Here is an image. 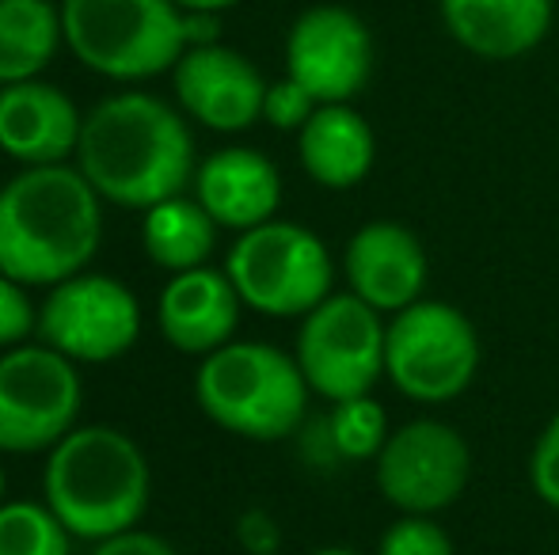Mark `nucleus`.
Wrapping results in <instances>:
<instances>
[{
	"instance_id": "obj_7",
	"label": "nucleus",
	"mask_w": 559,
	"mask_h": 555,
	"mask_svg": "<svg viewBox=\"0 0 559 555\" xmlns=\"http://www.w3.org/2000/svg\"><path fill=\"white\" fill-rule=\"evenodd\" d=\"M479 335L449 301H415L389 319L384 377L415 403H449L476 381Z\"/></svg>"
},
{
	"instance_id": "obj_24",
	"label": "nucleus",
	"mask_w": 559,
	"mask_h": 555,
	"mask_svg": "<svg viewBox=\"0 0 559 555\" xmlns=\"http://www.w3.org/2000/svg\"><path fill=\"white\" fill-rule=\"evenodd\" d=\"M377 555H453V541L427 514H404L384 529Z\"/></svg>"
},
{
	"instance_id": "obj_31",
	"label": "nucleus",
	"mask_w": 559,
	"mask_h": 555,
	"mask_svg": "<svg viewBox=\"0 0 559 555\" xmlns=\"http://www.w3.org/2000/svg\"><path fill=\"white\" fill-rule=\"evenodd\" d=\"M4 491H8V480H4V468H0V506L8 503V498H4Z\"/></svg>"
},
{
	"instance_id": "obj_20",
	"label": "nucleus",
	"mask_w": 559,
	"mask_h": 555,
	"mask_svg": "<svg viewBox=\"0 0 559 555\" xmlns=\"http://www.w3.org/2000/svg\"><path fill=\"white\" fill-rule=\"evenodd\" d=\"M141 244L145 255L156 267L171 270H194L206 267L210 252L217 244V221L206 214L199 198H164L145 209V225H141Z\"/></svg>"
},
{
	"instance_id": "obj_12",
	"label": "nucleus",
	"mask_w": 559,
	"mask_h": 555,
	"mask_svg": "<svg viewBox=\"0 0 559 555\" xmlns=\"http://www.w3.org/2000/svg\"><path fill=\"white\" fill-rule=\"evenodd\" d=\"M373 73V35L343 4L305 8L286 35V76L317 104H350Z\"/></svg>"
},
{
	"instance_id": "obj_30",
	"label": "nucleus",
	"mask_w": 559,
	"mask_h": 555,
	"mask_svg": "<svg viewBox=\"0 0 559 555\" xmlns=\"http://www.w3.org/2000/svg\"><path fill=\"white\" fill-rule=\"evenodd\" d=\"M309 555H361V552H354V548H317Z\"/></svg>"
},
{
	"instance_id": "obj_19",
	"label": "nucleus",
	"mask_w": 559,
	"mask_h": 555,
	"mask_svg": "<svg viewBox=\"0 0 559 555\" xmlns=\"http://www.w3.org/2000/svg\"><path fill=\"white\" fill-rule=\"evenodd\" d=\"M297 156L312 183L328 191H350L377 160L373 126L350 104H320L297 134Z\"/></svg>"
},
{
	"instance_id": "obj_23",
	"label": "nucleus",
	"mask_w": 559,
	"mask_h": 555,
	"mask_svg": "<svg viewBox=\"0 0 559 555\" xmlns=\"http://www.w3.org/2000/svg\"><path fill=\"white\" fill-rule=\"evenodd\" d=\"M389 415L384 408L369 396H354V400L332 403L328 415V445L335 457L343 460H377V453L389 442Z\"/></svg>"
},
{
	"instance_id": "obj_6",
	"label": "nucleus",
	"mask_w": 559,
	"mask_h": 555,
	"mask_svg": "<svg viewBox=\"0 0 559 555\" xmlns=\"http://www.w3.org/2000/svg\"><path fill=\"white\" fill-rule=\"evenodd\" d=\"M225 275L233 278L243 309L289 319L309 316L324 297H332L335 263L328 244L312 229L271 217L255 229L236 232Z\"/></svg>"
},
{
	"instance_id": "obj_10",
	"label": "nucleus",
	"mask_w": 559,
	"mask_h": 555,
	"mask_svg": "<svg viewBox=\"0 0 559 555\" xmlns=\"http://www.w3.org/2000/svg\"><path fill=\"white\" fill-rule=\"evenodd\" d=\"M38 342L76 365H107L130 354L141 335V304L126 281L111 275H81L50 286L38 304Z\"/></svg>"
},
{
	"instance_id": "obj_27",
	"label": "nucleus",
	"mask_w": 559,
	"mask_h": 555,
	"mask_svg": "<svg viewBox=\"0 0 559 555\" xmlns=\"http://www.w3.org/2000/svg\"><path fill=\"white\" fill-rule=\"evenodd\" d=\"M530 483H533V491H537L540 503L559 510V411L548 419V426L540 430L537 445H533Z\"/></svg>"
},
{
	"instance_id": "obj_13",
	"label": "nucleus",
	"mask_w": 559,
	"mask_h": 555,
	"mask_svg": "<svg viewBox=\"0 0 559 555\" xmlns=\"http://www.w3.org/2000/svg\"><path fill=\"white\" fill-rule=\"evenodd\" d=\"M176 99L194 122L217 134H236L263 119L266 81L243 53L222 43L191 46L171 69Z\"/></svg>"
},
{
	"instance_id": "obj_9",
	"label": "nucleus",
	"mask_w": 559,
	"mask_h": 555,
	"mask_svg": "<svg viewBox=\"0 0 559 555\" xmlns=\"http://www.w3.org/2000/svg\"><path fill=\"white\" fill-rule=\"evenodd\" d=\"M84 403L76 362L53 347H12L0 354V453H50Z\"/></svg>"
},
{
	"instance_id": "obj_26",
	"label": "nucleus",
	"mask_w": 559,
	"mask_h": 555,
	"mask_svg": "<svg viewBox=\"0 0 559 555\" xmlns=\"http://www.w3.org/2000/svg\"><path fill=\"white\" fill-rule=\"evenodd\" d=\"M38 331V309L23 281L0 275V350L23 347L27 335Z\"/></svg>"
},
{
	"instance_id": "obj_28",
	"label": "nucleus",
	"mask_w": 559,
	"mask_h": 555,
	"mask_svg": "<svg viewBox=\"0 0 559 555\" xmlns=\"http://www.w3.org/2000/svg\"><path fill=\"white\" fill-rule=\"evenodd\" d=\"M92 555H179V552L164 536L145 533V529H126V533L99 541Z\"/></svg>"
},
{
	"instance_id": "obj_29",
	"label": "nucleus",
	"mask_w": 559,
	"mask_h": 555,
	"mask_svg": "<svg viewBox=\"0 0 559 555\" xmlns=\"http://www.w3.org/2000/svg\"><path fill=\"white\" fill-rule=\"evenodd\" d=\"M183 12H225V8H233V4H240V0H176Z\"/></svg>"
},
{
	"instance_id": "obj_22",
	"label": "nucleus",
	"mask_w": 559,
	"mask_h": 555,
	"mask_svg": "<svg viewBox=\"0 0 559 555\" xmlns=\"http://www.w3.org/2000/svg\"><path fill=\"white\" fill-rule=\"evenodd\" d=\"M0 555H73V533L46 503H4Z\"/></svg>"
},
{
	"instance_id": "obj_14",
	"label": "nucleus",
	"mask_w": 559,
	"mask_h": 555,
	"mask_svg": "<svg viewBox=\"0 0 559 555\" xmlns=\"http://www.w3.org/2000/svg\"><path fill=\"white\" fill-rule=\"evenodd\" d=\"M346 289L384 316H396L427 289L430 263L419 237L400 221H369L346 240Z\"/></svg>"
},
{
	"instance_id": "obj_25",
	"label": "nucleus",
	"mask_w": 559,
	"mask_h": 555,
	"mask_svg": "<svg viewBox=\"0 0 559 555\" xmlns=\"http://www.w3.org/2000/svg\"><path fill=\"white\" fill-rule=\"evenodd\" d=\"M317 99H312L309 88L294 81V76H282V81L266 84V99H263V119L271 122L274 130H294L301 134V126L312 119L317 111Z\"/></svg>"
},
{
	"instance_id": "obj_2",
	"label": "nucleus",
	"mask_w": 559,
	"mask_h": 555,
	"mask_svg": "<svg viewBox=\"0 0 559 555\" xmlns=\"http://www.w3.org/2000/svg\"><path fill=\"white\" fill-rule=\"evenodd\" d=\"M104 240V198L76 164L23 168L0 186V275L58 286L88 270Z\"/></svg>"
},
{
	"instance_id": "obj_11",
	"label": "nucleus",
	"mask_w": 559,
	"mask_h": 555,
	"mask_svg": "<svg viewBox=\"0 0 559 555\" xmlns=\"http://www.w3.org/2000/svg\"><path fill=\"white\" fill-rule=\"evenodd\" d=\"M377 491L400 514H427L453 506L472 480V449L456 426L442 419H412L396 426L373 460Z\"/></svg>"
},
{
	"instance_id": "obj_18",
	"label": "nucleus",
	"mask_w": 559,
	"mask_h": 555,
	"mask_svg": "<svg viewBox=\"0 0 559 555\" xmlns=\"http://www.w3.org/2000/svg\"><path fill=\"white\" fill-rule=\"evenodd\" d=\"M456 46L484 61L525 58L552 27V0H438Z\"/></svg>"
},
{
	"instance_id": "obj_4",
	"label": "nucleus",
	"mask_w": 559,
	"mask_h": 555,
	"mask_svg": "<svg viewBox=\"0 0 559 555\" xmlns=\"http://www.w3.org/2000/svg\"><path fill=\"white\" fill-rule=\"evenodd\" d=\"M309 381L294 354L271 342H225L202 358L194 400L202 415L248 442H282L305 422Z\"/></svg>"
},
{
	"instance_id": "obj_21",
	"label": "nucleus",
	"mask_w": 559,
	"mask_h": 555,
	"mask_svg": "<svg viewBox=\"0 0 559 555\" xmlns=\"http://www.w3.org/2000/svg\"><path fill=\"white\" fill-rule=\"evenodd\" d=\"M66 43L53 0H0V88L35 81Z\"/></svg>"
},
{
	"instance_id": "obj_15",
	"label": "nucleus",
	"mask_w": 559,
	"mask_h": 555,
	"mask_svg": "<svg viewBox=\"0 0 559 555\" xmlns=\"http://www.w3.org/2000/svg\"><path fill=\"white\" fill-rule=\"evenodd\" d=\"M84 114L61 88L46 81H20L0 88V153L23 168L66 164L76 156Z\"/></svg>"
},
{
	"instance_id": "obj_5",
	"label": "nucleus",
	"mask_w": 559,
	"mask_h": 555,
	"mask_svg": "<svg viewBox=\"0 0 559 555\" xmlns=\"http://www.w3.org/2000/svg\"><path fill=\"white\" fill-rule=\"evenodd\" d=\"M66 46L107 81H148L187 53L183 8L176 0H61Z\"/></svg>"
},
{
	"instance_id": "obj_16",
	"label": "nucleus",
	"mask_w": 559,
	"mask_h": 555,
	"mask_svg": "<svg viewBox=\"0 0 559 555\" xmlns=\"http://www.w3.org/2000/svg\"><path fill=\"white\" fill-rule=\"evenodd\" d=\"M240 309L243 301L225 270L194 267L171 275L168 286L160 289L156 324L168 347H176L179 354L206 358L233 342L240 327Z\"/></svg>"
},
{
	"instance_id": "obj_17",
	"label": "nucleus",
	"mask_w": 559,
	"mask_h": 555,
	"mask_svg": "<svg viewBox=\"0 0 559 555\" xmlns=\"http://www.w3.org/2000/svg\"><path fill=\"white\" fill-rule=\"evenodd\" d=\"M194 198L206 206L217 229L248 232L278 214L282 176L266 153L248 145H228L199 164Z\"/></svg>"
},
{
	"instance_id": "obj_1",
	"label": "nucleus",
	"mask_w": 559,
	"mask_h": 555,
	"mask_svg": "<svg viewBox=\"0 0 559 555\" xmlns=\"http://www.w3.org/2000/svg\"><path fill=\"white\" fill-rule=\"evenodd\" d=\"M76 168L111 206L141 209L183 194L194 179V137L183 114L148 92H118L84 114Z\"/></svg>"
},
{
	"instance_id": "obj_3",
	"label": "nucleus",
	"mask_w": 559,
	"mask_h": 555,
	"mask_svg": "<svg viewBox=\"0 0 559 555\" xmlns=\"http://www.w3.org/2000/svg\"><path fill=\"white\" fill-rule=\"evenodd\" d=\"M153 495V472L130 434L115 426H76L50 449L43 503L76 541H107L138 529Z\"/></svg>"
},
{
	"instance_id": "obj_8",
	"label": "nucleus",
	"mask_w": 559,
	"mask_h": 555,
	"mask_svg": "<svg viewBox=\"0 0 559 555\" xmlns=\"http://www.w3.org/2000/svg\"><path fill=\"white\" fill-rule=\"evenodd\" d=\"M384 335L389 324L361 297L332 293L301 316L297 327V365L317 396L328 403L369 396L384 377Z\"/></svg>"
}]
</instances>
